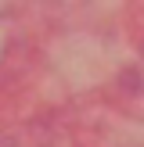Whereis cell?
Returning a JSON list of instances; mask_svg holds the SVG:
<instances>
[]
</instances>
